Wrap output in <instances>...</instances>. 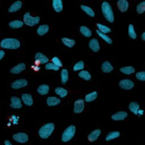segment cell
<instances>
[{
	"label": "cell",
	"instance_id": "14",
	"mask_svg": "<svg viewBox=\"0 0 145 145\" xmlns=\"http://www.w3.org/2000/svg\"><path fill=\"white\" fill-rule=\"evenodd\" d=\"M26 69V65L25 63H19L10 70V72L12 74H19Z\"/></svg>",
	"mask_w": 145,
	"mask_h": 145
},
{
	"label": "cell",
	"instance_id": "23",
	"mask_svg": "<svg viewBox=\"0 0 145 145\" xmlns=\"http://www.w3.org/2000/svg\"><path fill=\"white\" fill-rule=\"evenodd\" d=\"M49 91H50L49 86L45 85V84H43V85L40 86L37 89L38 92L41 95H46L48 93V92H49Z\"/></svg>",
	"mask_w": 145,
	"mask_h": 145
},
{
	"label": "cell",
	"instance_id": "20",
	"mask_svg": "<svg viewBox=\"0 0 145 145\" xmlns=\"http://www.w3.org/2000/svg\"><path fill=\"white\" fill-rule=\"evenodd\" d=\"M22 3L21 1H16L9 7V12L11 13L15 12L19 10L22 8Z\"/></svg>",
	"mask_w": 145,
	"mask_h": 145
},
{
	"label": "cell",
	"instance_id": "1",
	"mask_svg": "<svg viewBox=\"0 0 145 145\" xmlns=\"http://www.w3.org/2000/svg\"><path fill=\"white\" fill-rule=\"evenodd\" d=\"M0 45L4 49L16 50L20 47V43L15 39H5L2 40Z\"/></svg>",
	"mask_w": 145,
	"mask_h": 145
},
{
	"label": "cell",
	"instance_id": "26",
	"mask_svg": "<svg viewBox=\"0 0 145 145\" xmlns=\"http://www.w3.org/2000/svg\"><path fill=\"white\" fill-rule=\"evenodd\" d=\"M9 26L12 29H19L23 26V22L20 20H14L9 23Z\"/></svg>",
	"mask_w": 145,
	"mask_h": 145
},
{
	"label": "cell",
	"instance_id": "43",
	"mask_svg": "<svg viewBox=\"0 0 145 145\" xmlns=\"http://www.w3.org/2000/svg\"><path fill=\"white\" fill-rule=\"evenodd\" d=\"M31 68L34 70V71H39L40 70V67L39 66H36L34 65L31 66Z\"/></svg>",
	"mask_w": 145,
	"mask_h": 145
},
{
	"label": "cell",
	"instance_id": "27",
	"mask_svg": "<svg viewBox=\"0 0 145 145\" xmlns=\"http://www.w3.org/2000/svg\"><path fill=\"white\" fill-rule=\"evenodd\" d=\"M78 76L84 80L88 81L91 79V76L89 72L86 70H82L78 73Z\"/></svg>",
	"mask_w": 145,
	"mask_h": 145
},
{
	"label": "cell",
	"instance_id": "15",
	"mask_svg": "<svg viewBox=\"0 0 145 145\" xmlns=\"http://www.w3.org/2000/svg\"><path fill=\"white\" fill-rule=\"evenodd\" d=\"M11 104L10 106L14 108H20L22 107V102L20 99L19 98L15 97V96H13L11 98Z\"/></svg>",
	"mask_w": 145,
	"mask_h": 145
},
{
	"label": "cell",
	"instance_id": "36",
	"mask_svg": "<svg viewBox=\"0 0 145 145\" xmlns=\"http://www.w3.org/2000/svg\"><path fill=\"white\" fill-rule=\"evenodd\" d=\"M120 132H118V131H114V132H110L109 134H108L106 138V140L107 141H108V140H113L114 139H116L118 137H120Z\"/></svg>",
	"mask_w": 145,
	"mask_h": 145
},
{
	"label": "cell",
	"instance_id": "11",
	"mask_svg": "<svg viewBox=\"0 0 145 145\" xmlns=\"http://www.w3.org/2000/svg\"><path fill=\"white\" fill-rule=\"evenodd\" d=\"M89 46L91 49L95 52H97L100 50V46L98 41L96 39H92L91 40L89 43Z\"/></svg>",
	"mask_w": 145,
	"mask_h": 145
},
{
	"label": "cell",
	"instance_id": "45",
	"mask_svg": "<svg viewBox=\"0 0 145 145\" xmlns=\"http://www.w3.org/2000/svg\"><path fill=\"white\" fill-rule=\"evenodd\" d=\"M5 145H12L11 144V143L9 142V141H8V140H6L5 142Z\"/></svg>",
	"mask_w": 145,
	"mask_h": 145
},
{
	"label": "cell",
	"instance_id": "41",
	"mask_svg": "<svg viewBox=\"0 0 145 145\" xmlns=\"http://www.w3.org/2000/svg\"><path fill=\"white\" fill-rule=\"evenodd\" d=\"M45 69L46 70H53L55 71L59 70V67H57L55 65H54L52 63H48L45 66Z\"/></svg>",
	"mask_w": 145,
	"mask_h": 145
},
{
	"label": "cell",
	"instance_id": "18",
	"mask_svg": "<svg viewBox=\"0 0 145 145\" xmlns=\"http://www.w3.org/2000/svg\"><path fill=\"white\" fill-rule=\"evenodd\" d=\"M60 103V99L55 97V96H50V97H48L46 100V103L49 106H54L57 105Z\"/></svg>",
	"mask_w": 145,
	"mask_h": 145
},
{
	"label": "cell",
	"instance_id": "2",
	"mask_svg": "<svg viewBox=\"0 0 145 145\" xmlns=\"http://www.w3.org/2000/svg\"><path fill=\"white\" fill-rule=\"evenodd\" d=\"M102 10L106 19L110 23H113L114 22V18L110 5L106 1L103 2L102 5Z\"/></svg>",
	"mask_w": 145,
	"mask_h": 145
},
{
	"label": "cell",
	"instance_id": "32",
	"mask_svg": "<svg viewBox=\"0 0 145 145\" xmlns=\"http://www.w3.org/2000/svg\"><path fill=\"white\" fill-rule=\"evenodd\" d=\"M96 26H97L98 28L99 29L98 30L103 34H105L106 33H108L111 32V31H112V30L109 27H108L107 26H104V25H102V24L97 23L96 24Z\"/></svg>",
	"mask_w": 145,
	"mask_h": 145
},
{
	"label": "cell",
	"instance_id": "24",
	"mask_svg": "<svg viewBox=\"0 0 145 145\" xmlns=\"http://www.w3.org/2000/svg\"><path fill=\"white\" fill-rule=\"evenodd\" d=\"M135 71V69L132 66L123 67L120 69V71L122 72L123 73H124L125 74H127V75H129V74L134 73Z\"/></svg>",
	"mask_w": 145,
	"mask_h": 145
},
{
	"label": "cell",
	"instance_id": "40",
	"mask_svg": "<svg viewBox=\"0 0 145 145\" xmlns=\"http://www.w3.org/2000/svg\"><path fill=\"white\" fill-rule=\"evenodd\" d=\"M52 63L54 65H55V66H56L57 67H60L62 66V62L60 61V60L57 57H54L52 59Z\"/></svg>",
	"mask_w": 145,
	"mask_h": 145
},
{
	"label": "cell",
	"instance_id": "3",
	"mask_svg": "<svg viewBox=\"0 0 145 145\" xmlns=\"http://www.w3.org/2000/svg\"><path fill=\"white\" fill-rule=\"evenodd\" d=\"M55 128L53 123H48L42 126L39 130V134L40 137L42 139H46L49 137L53 132Z\"/></svg>",
	"mask_w": 145,
	"mask_h": 145
},
{
	"label": "cell",
	"instance_id": "38",
	"mask_svg": "<svg viewBox=\"0 0 145 145\" xmlns=\"http://www.w3.org/2000/svg\"><path fill=\"white\" fill-rule=\"evenodd\" d=\"M145 4L144 1H143L142 3H141L138 5V6L137 7V11L139 14H142L144 12V10H145V8H144L145 4Z\"/></svg>",
	"mask_w": 145,
	"mask_h": 145
},
{
	"label": "cell",
	"instance_id": "13",
	"mask_svg": "<svg viewBox=\"0 0 145 145\" xmlns=\"http://www.w3.org/2000/svg\"><path fill=\"white\" fill-rule=\"evenodd\" d=\"M22 99L26 105L28 106H30L33 104V98L30 94L24 93L22 95Z\"/></svg>",
	"mask_w": 145,
	"mask_h": 145
},
{
	"label": "cell",
	"instance_id": "16",
	"mask_svg": "<svg viewBox=\"0 0 145 145\" xmlns=\"http://www.w3.org/2000/svg\"><path fill=\"white\" fill-rule=\"evenodd\" d=\"M52 6L56 12H60L63 10V3L61 0H53Z\"/></svg>",
	"mask_w": 145,
	"mask_h": 145
},
{
	"label": "cell",
	"instance_id": "34",
	"mask_svg": "<svg viewBox=\"0 0 145 145\" xmlns=\"http://www.w3.org/2000/svg\"><path fill=\"white\" fill-rule=\"evenodd\" d=\"M81 8L89 16H91V17L95 16L94 11L90 7H89L88 6H86V5H81Z\"/></svg>",
	"mask_w": 145,
	"mask_h": 145
},
{
	"label": "cell",
	"instance_id": "33",
	"mask_svg": "<svg viewBox=\"0 0 145 145\" xmlns=\"http://www.w3.org/2000/svg\"><path fill=\"white\" fill-rule=\"evenodd\" d=\"M69 79V72L67 69H62L61 71V81L62 83L65 84Z\"/></svg>",
	"mask_w": 145,
	"mask_h": 145
},
{
	"label": "cell",
	"instance_id": "17",
	"mask_svg": "<svg viewBox=\"0 0 145 145\" xmlns=\"http://www.w3.org/2000/svg\"><path fill=\"white\" fill-rule=\"evenodd\" d=\"M128 116L127 113L125 112H119L112 116V118L115 121L124 120Z\"/></svg>",
	"mask_w": 145,
	"mask_h": 145
},
{
	"label": "cell",
	"instance_id": "46",
	"mask_svg": "<svg viewBox=\"0 0 145 145\" xmlns=\"http://www.w3.org/2000/svg\"><path fill=\"white\" fill-rule=\"evenodd\" d=\"M144 33H143L142 35V39L143 40V41H144L145 40V37H144Z\"/></svg>",
	"mask_w": 145,
	"mask_h": 145
},
{
	"label": "cell",
	"instance_id": "5",
	"mask_svg": "<svg viewBox=\"0 0 145 145\" xmlns=\"http://www.w3.org/2000/svg\"><path fill=\"white\" fill-rule=\"evenodd\" d=\"M40 18L39 16L32 17L29 12L25 14L23 16V21L26 25L29 26H34L39 23Z\"/></svg>",
	"mask_w": 145,
	"mask_h": 145
},
{
	"label": "cell",
	"instance_id": "30",
	"mask_svg": "<svg viewBox=\"0 0 145 145\" xmlns=\"http://www.w3.org/2000/svg\"><path fill=\"white\" fill-rule=\"evenodd\" d=\"M55 92L57 95H59L60 97L61 98H65L68 93V92L66 89L61 87L56 88L55 89Z\"/></svg>",
	"mask_w": 145,
	"mask_h": 145
},
{
	"label": "cell",
	"instance_id": "47",
	"mask_svg": "<svg viewBox=\"0 0 145 145\" xmlns=\"http://www.w3.org/2000/svg\"><path fill=\"white\" fill-rule=\"evenodd\" d=\"M138 114H143V110H139V111H138Z\"/></svg>",
	"mask_w": 145,
	"mask_h": 145
},
{
	"label": "cell",
	"instance_id": "7",
	"mask_svg": "<svg viewBox=\"0 0 145 145\" xmlns=\"http://www.w3.org/2000/svg\"><path fill=\"white\" fill-rule=\"evenodd\" d=\"M120 87L125 90L131 89L134 87V83L131 80L128 79H125L121 81L119 83Z\"/></svg>",
	"mask_w": 145,
	"mask_h": 145
},
{
	"label": "cell",
	"instance_id": "19",
	"mask_svg": "<svg viewBox=\"0 0 145 145\" xmlns=\"http://www.w3.org/2000/svg\"><path fill=\"white\" fill-rule=\"evenodd\" d=\"M101 131L100 129H95L88 136V140L90 142H94L101 135Z\"/></svg>",
	"mask_w": 145,
	"mask_h": 145
},
{
	"label": "cell",
	"instance_id": "28",
	"mask_svg": "<svg viewBox=\"0 0 145 145\" xmlns=\"http://www.w3.org/2000/svg\"><path fill=\"white\" fill-rule=\"evenodd\" d=\"M62 41L65 45H66V46H67L69 48H72L76 44V41L74 40L66 38V37L62 38Z\"/></svg>",
	"mask_w": 145,
	"mask_h": 145
},
{
	"label": "cell",
	"instance_id": "37",
	"mask_svg": "<svg viewBox=\"0 0 145 145\" xmlns=\"http://www.w3.org/2000/svg\"><path fill=\"white\" fill-rule=\"evenodd\" d=\"M96 33H97V34L99 35V36L100 37H101L105 41H106L107 44H112V40L108 37V36H107V35L105 34H103L101 32H100L99 30H96Z\"/></svg>",
	"mask_w": 145,
	"mask_h": 145
},
{
	"label": "cell",
	"instance_id": "10",
	"mask_svg": "<svg viewBox=\"0 0 145 145\" xmlns=\"http://www.w3.org/2000/svg\"><path fill=\"white\" fill-rule=\"evenodd\" d=\"M117 7L121 12H125L128 9L129 4L127 0H119L117 2Z\"/></svg>",
	"mask_w": 145,
	"mask_h": 145
},
{
	"label": "cell",
	"instance_id": "31",
	"mask_svg": "<svg viewBox=\"0 0 145 145\" xmlns=\"http://www.w3.org/2000/svg\"><path fill=\"white\" fill-rule=\"evenodd\" d=\"M98 96V93L96 92H92L91 93H89L86 96V101L87 102H91L95 101Z\"/></svg>",
	"mask_w": 145,
	"mask_h": 145
},
{
	"label": "cell",
	"instance_id": "8",
	"mask_svg": "<svg viewBox=\"0 0 145 145\" xmlns=\"http://www.w3.org/2000/svg\"><path fill=\"white\" fill-rule=\"evenodd\" d=\"M13 138L16 142H18L22 143H25L27 142L29 140L28 135L26 134H25V133H22V132L18 133V134H15L13 136Z\"/></svg>",
	"mask_w": 145,
	"mask_h": 145
},
{
	"label": "cell",
	"instance_id": "39",
	"mask_svg": "<svg viewBox=\"0 0 145 145\" xmlns=\"http://www.w3.org/2000/svg\"><path fill=\"white\" fill-rule=\"evenodd\" d=\"M84 68V63L83 61H80L75 64L74 67H73V70L76 71L78 70H81Z\"/></svg>",
	"mask_w": 145,
	"mask_h": 145
},
{
	"label": "cell",
	"instance_id": "4",
	"mask_svg": "<svg viewBox=\"0 0 145 145\" xmlns=\"http://www.w3.org/2000/svg\"><path fill=\"white\" fill-rule=\"evenodd\" d=\"M75 133H76V127L74 125L69 126L65 130V131L63 133L62 137V141L64 142H67L69 141L73 138Z\"/></svg>",
	"mask_w": 145,
	"mask_h": 145
},
{
	"label": "cell",
	"instance_id": "22",
	"mask_svg": "<svg viewBox=\"0 0 145 145\" xmlns=\"http://www.w3.org/2000/svg\"><path fill=\"white\" fill-rule=\"evenodd\" d=\"M129 110L134 113L135 114L137 115L138 114V111L139 110V105L137 102H131L129 105Z\"/></svg>",
	"mask_w": 145,
	"mask_h": 145
},
{
	"label": "cell",
	"instance_id": "12",
	"mask_svg": "<svg viewBox=\"0 0 145 145\" xmlns=\"http://www.w3.org/2000/svg\"><path fill=\"white\" fill-rule=\"evenodd\" d=\"M35 61L39 62L40 64H45L48 63V61H49L48 58L46 56H45L44 54L40 52L37 53L35 54Z\"/></svg>",
	"mask_w": 145,
	"mask_h": 145
},
{
	"label": "cell",
	"instance_id": "25",
	"mask_svg": "<svg viewBox=\"0 0 145 145\" xmlns=\"http://www.w3.org/2000/svg\"><path fill=\"white\" fill-rule=\"evenodd\" d=\"M48 31H49V26L48 25H41L39 26L37 30V33L39 35H44L45 34H46Z\"/></svg>",
	"mask_w": 145,
	"mask_h": 145
},
{
	"label": "cell",
	"instance_id": "29",
	"mask_svg": "<svg viewBox=\"0 0 145 145\" xmlns=\"http://www.w3.org/2000/svg\"><path fill=\"white\" fill-rule=\"evenodd\" d=\"M80 31L81 33L86 37H89L92 35V32L90 30V29H89L88 27L86 26H81L80 29Z\"/></svg>",
	"mask_w": 145,
	"mask_h": 145
},
{
	"label": "cell",
	"instance_id": "42",
	"mask_svg": "<svg viewBox=\"0 0 145 145\" xmlns=\"http://www.w3.org/2000/svg\"><path fill=\"white\" fill-rule=\"evenodd\" d=\"M144 74L145 72L144 71H141V72H138L136 74V77L138 80H140V81H144Z\"/></svg>",
	"mask_w": 145,
	"mask_h": 145
},
{
	"label": "cell",
	"instance_id": "6",
	"mask_svg": "<svg viewBox=\"0 0 145 145\" xmlns=\"http://www.w3.org/2000/svg\"><path fill=\"white\" fill-rule=\"evenodd\" d=\"M28 81L25 79H19L16 80L14 82L12 83L11 87L13 89H18L23 87H25L27 86Z\"/></svg>",
	"mask_w": 145,
	"mask_h": 145
},
{
	"label": "cell",
	"instance_id": "9",
	"mask_svg": "<svg viewBox=\"0 0 145 145\" xmlns=\"http://www.w3.org/2000/svg\"><path fill=\"white\" fill-rule=\"evenodd\" d=\"M84 109V101L82 99L76 101L74 105V112L75 113H80Z\"/></svg>",
	"mask_w": 145,
	"mask_h": 145
},
{
	"label": "cell",
	"instance_id": "35",
	"mask_svg": "<svg viewBox=\"0 0 145 145\" xmlns=\"http://www.w3.org/2000/svg\"><path fill=\"white\" fill-rule=\"evenodd\" d=\"M128 34L129 36L130 37V38H131L133 40H135L137 39V33L135 31L134 26L132 25H129V27H128Z\"/></svg>",
	"mask_w": 145,
	"mask_h": 145
},
{
	"label": "cell",
	"instance_id": "44",
	"mask_svg": "<svg viewBox=\"0 0 145 145\" xmlns=\"http://www.w3.org/2000/svg\"><path fill=\"white\" fill-rule=\"evenodd\" d=\"M5 55V52L3 50H0V60H1Z\"/></svg>",
	"mask_w": 145,
	"mask_h": 145
},
{
	"label": "cell",
	"instance_id": "21",
	"mask_svg": "<svg viewBox=\"0 0 145 145\" xmlns=\"http://www.w3.org/2000/svg\"><path fill=\"white\" fill-rule=\"evenodd\" d=\"M102 70L103 72L108 73V72H110L113 70V67L109 62L106 61L102 65Z\"/></svg>",
	"mask_w": 145,
	"mask_h": 145
}]
</instances>
